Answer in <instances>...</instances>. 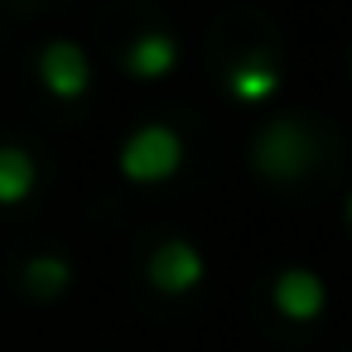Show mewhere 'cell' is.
Returning <instances> with one entry per match:
<instances>
[{
  "label": "cell",
  "instance_id": "obj_2",
  "mask_svg": "<svg viewBox=\"0 0 352 352\" xmlns=\"http://www.w3.org/2000/svg\"><path fill=\"white\" fill-rule=\"evenodd\" d=\"M309 160H314V145H309V135L299 131V121H289V116L270 121V126L256 135V164H261V174H270V179H294V174L309 169Z\"/></svg>",
  "mask_w": 352,
  "mask_h": 352
},
{
  "label": "cell",
  "instance_id": "obj_9",
  "mask_svg": "<svg viewBox=\"0 0 352 352\" xmlns=\"http://www.w3.org/2000/svg\"><path fill=\"white\" fill-rule=\"evenodd\" d=\"M25 285H30V294H39V299L63 294V289H68V261H63V256H34V261L25 265Z\"/></svg>",
  "mask_w": 352,
  "mask_h": 352
},
{
  "label": "cell",
  "instance_id": "obj_7",
  "mask_svg": "<svg viewBox=\"0 0 352 352\" xmlns=\"http://www.w3.org/2000/svg\"><path fill=\"white\" fill-rule=\"evenodd\" d=\"M174 63H179V44H174L169 34H160V30L140 34V39L126 49V68H131L135 78H164V73H174Z\"/></svg>",
  "mask_w": 352,
  "mask_h": 352
},
{
  "label": "cell",
  "instance_id": "obj_1",
  "mask_svg": "<svg viewBox=\"0 0 352 352\" xmlns=\"http://www.w3.org/2000/svg\"><path fill=\"white\" fill-rule=\"evenodd\" d=\"M184 164V140L169 126H140L121 145V174L131 184H164Z\"/></svg>",
  "mask_w": 352,
  "mask_h": 352
},
{
  "label": "cell",
  "instance_id": "obj_5",
  "mask_svg": "<svg viewBox=\"0 0 352 352\" xmlns=\"http://www.w3.org/2000/svg\"><path fill=\"white\" fill-rule=\"evenodd\" d=\"M275 309H280L285 318H294V323L318 318V314H323V280H318L314 270H285V275L275 280Z\"/></svg>",
  "mask_w": 352,
  "mask_h": 352
},
{
  "label": "cell",
  "instance_id": "obj_8",
  "mask_svg": "<svg viewBox=\"0 0 352 352\" xmlns=\"http://www.w3.org/2000/svg\"><path fill=\"white\" fill-rule=\"evenodd\" d=\"M34 193V160L20 145H0V203H25Z\"/></svg>",
  "mask_w": 352,
  "mask_h": 352
},
{
  "label": "cell",
  "instance_id": "obj_3",
  "mask_svg": "<svg viewBox=\"0 0 352 352\" xmlns=\"http://www.w3.org/2000/svg\"><path fill=\"white\" fill-rule=\"evenodd\" d=\"M150 285L164 289V294H188L198 280H203V256L188 246V241H160L150 251V265H145Z\"/></svg>",
  "mask_w": 352,
  "mask_h": 352
},
{
  "label": "cell",
  "instance_id": "obj_6",
  "mask_svg": "<svg viewBox=\"0 0 352 352\" xmlns=\"http://www.w3.org/2000/svg\"><path fill=\"white\" fill-rule=\"evenodd\" d=\"M227 87H232V97L236 102H265V97H275L280 92V68H275V58L270 54H246L232 73H227Z\"/></svg>",
  "mask_w": 352,
  "mask_h": 352
},
{
  "label": "cell",
  "instance_id": "obj_4",
  "mask_svg": "<svg viewBox=\"0 0 352 352\" xmlns=\"http://www.w3.org/2000/svg\"><path fill=\"white\" fill-rule=\"evenodd\" d=\"M39 78H44V87L54 92V97H82L87 92V82H92V63H87V54L78 49V44H68V39H58V44H49L44 54H39Z\"/></svg>",
  "mask_w": 352,
  "mask_h": 352
},
{
  "label": "cell",
  "instance_id": "obj_10",
  "mask_svg": "<svg viewBox=\"0 0 352 352\" xmlns=\"http://www.w3.org/2000/svg\"><path fill=\"white\" fill-rule=\"evenodd\" d=\"M347 222H352V198H347Z\"/></svg>",
  "mask_w": 352,
  "mask_h": 352
}]
</instances>
